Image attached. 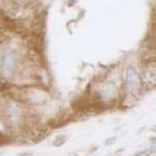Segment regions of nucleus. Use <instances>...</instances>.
<instances>
[{
	"instance_id": "nucleus-1",
	"label": "nucleus",
	"mask_w": 156,
	"mask_h": 156,
	"mask_svg": "<svg viewBox=\"0 0 156 156\" xmlns=\"http://www.w3.org/2000/svg\"><path fill=\"white\" fill-rule=\"evenodd\" d=\"M0 117L11 131H21L25 128L28 114L24 102L17 98H7L0 106Z\"/></svg>"
}]
</instances>
